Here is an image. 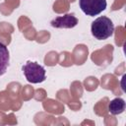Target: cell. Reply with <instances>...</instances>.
Returning a JSON list of instances; mask_svg holds the SVG:
<instances>
[{
  "label": "cell",
  "instance_id": "cell-1",
  "mask_svg": "<svg viewBox=\"0 0 126 126\" xmlns=\"http://www.w3.org/2000/svg\"><path fill=\"white\" fill-rule=\"evenodd\" d=\"M93 36L97 40H105L113 35L114 25L113 22L106 16L96 18L91 26Z\"/></svg>",
  "mask_w": 126,
  "mask_h": 126
},
{
  "label": "cell",
  "instance_id": "cell-2",
  "mask_svg": "<svg viewBox=\"0 0 126 126\" xmlns=\"http://www.w3.org/2000/svg\"><path fill=\"white\" fill-rule=\"evenodd\" d=\"M22 71L27 81L32 84H39L46 79L44 67L34 61L26 62L22 67Z\"/></svg>",
  "mask_w": 126,
  "mask_h": 126
},
{
  "label": "cell",
  "instance_id": "cell-3",
  "mask_svg": "<svg viewBox=\"0 0 126 126\" xmlns=\"http://www.w3.org/2000/svg\"><path fill=\"white\" fill-rule=\"evenodd\" d=\"M106 0H79V7L84 14L90 17L99 15L106 9Z\"/></svg>",
  "mask_w": 126,
  "mask_h": 126
},
{
  "label": "cell",
  "instance_id": "cell-4",
  "mask_svg": "<svg viewBox=\"0 0 126 126\" xmlns=\"http://www.w3.org/2000/svg\"><path fill=\"white\" fill-rule=\"evenodd\" d=\"M79 21L74 14H66L58 16L50 22V26L56 29H73L78 25Z\"/></svg>",
  "mask_w": 126,
  "mask_h": 126
},
{
  "label": "cell",
  "instance_id": "cell-5",
  "mask_svg": "<svg viewBox=\"0 0 126 126\" xmlns=\"http://www.w3.org/2000/svg\"><path fill=\"white\" fill-rule=\"evenodd\" d=\"M9 63H10V52L8 50V47L0 41V77L7 72Z\"/></svg>",
  "mask_w": 126,
  "mask_h": 126
},
{
  "label": "cell",
  "instance_id": "cell-6",
  "mask_svg": "<svg viewBox=\"0 0 126 126\" xmlns=\"http://www.w3.org/2000/svg\"><path fill=\"white\" fill-rule=\"evenodd\" d=\"M126 107L125 100L121 97H115L108 103V111L112 115H118L124 112Z\"/></svg>",
  "mask_w": 126,
  "mask_h": 126
}]
</instances>
